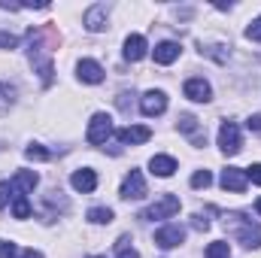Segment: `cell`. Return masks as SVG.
Here are the masks:
<instances>
[{"label": "cell", "instance_id": "1", "mask_svg": "<svg viewBox=\"0 0 261 258\" xmlns=\"http://www.w3.org/2000/svg\"><path fill=\"white\" fill-rule=\"evenodd\" d=\"M225 225L231 228V234L246 246V249H258L261 246V225H252V219L240 216V213H231L225 219Z\"/></svg>", "mask_w": 261, "mask_h": 258}, {"label": "cell", "instance_id": "2", "mask_svg": "<svg viewBox=\"0 0 261 258\" xmlns=\"http://www.w3.org/2000/svg\"><path fill=\"white\" fill-rule=\"evenodd\" d=\"M179 197L176 194H161L152 207H146L143 213H140V219H146V222H155V219H170V216H176L179 213Z\"/></svg>", "mask_w": 261, "mask_h": 258}, {"label": "cell", "instance_id": "3", "mask_svg": "<svg viewBox=\"0 0 261 258\" xmlns=\"http://www.w3.org/2000/svg\"><path fill=\"white\" fill-rule=\"evenodd\" d=\"M110 137H113V116H110V113H94L91 122H88L85 140H88L91 146H103Z\"/></svg>", "mask_w": 261, "mask_h": 258}, {"label": "cell", "instance_id": "4", "mask_svg": "<svg viewBox=\"0 0 261 258\" xmlns=\"http://www.w3.org/2000/svg\"><path fill=\"white\" fill-rule=\"evenodd\" d=\"M240 146H243V140H240V128H237L234 122H225V125L219 128V149H222L225 155H237Z\"/></svg>", "mask_w": 261, "mask_h": 258}, {"label": "cell", "instance_id": "5", "mask_svg": "<svg viewBox=\"0 0 261 258\" xmlns=\"http://www.w3.org/2000/svg\"><path fill=\"white\" fill-rule=\"evenodd\" d=\"M182 240H186V228L182 225H164V228L155 231V243L161 249H176Z\"/></svg>", "mask_w": 261, "mask_h": 258}, {"label": "cell", "instance_id": "6", "mask_svg": "<svg viewBox=\"0 0 261 258\" xmlns=\"http://www.w3.org/2000/svg\"><path fill=\"white\" fill-rule=\"evenodd\" d=\"M140 110H143V116H149V119L161 116V113L167 110V94H164V91H146V94L140 97Z\"/></svg>", "mask_w": 261, "mask_h": 258}, {"label": "cell", "instance_id": "7", "mask_svg": "<svg viewBox=\"0 0 261 258\" xmlns=\"http://www.w3.org/2000/svg\"><path fill=\"white\" fill-rule=\"evenodd\" d=\"M219 183H222V189H225V192H246L249 176H246V170H243V167H225Z\"/></svg>", "mask_w": 261, "mask_h": 258}, {"label": "cell", "instance_id": "8", "mask_svg": "<svg viewBox=\"0 0 261 258\" xmlns=\"http://www.w3.org/2000/svg\"><path fill=\"white\" fill-rule=\"evenodd\" d=\"M122 197L125 200H140V197H146V179H143V173L140 170H130L128 176H125V183H122Z\"/></svg>", "mask_w": 261, "mask_h": 258}, {"label": "cell", "instance_id": "9", "mask_svg": "<svg viewBox=\"0 0 261 258\" xmlns=\"http://www.w3.org/2000/svg\"><path fill=\"white\" fill-rule=\"evenodd\" d=\"M107 6L103 3H94V6H88L85 9V15H82V24H85V31H91V34H100L103 28H107Z\"/></svg>", "mask_w": 261, "mask_h": 258}, {"label": "cell", "instance_id": "10", "mask_svg": "<svg viewBox=\"0 0 261 258\" xmlns=\"http://www.w3.org/2000/svg\"><path fill=\"white\" fill-rule=\"evenodd\" d=\"M182 91H186V97L195 100V104H206V100H213V88H210V82L200 79V76L189 79V82L182 85Z\"/></svg>", "mask_w": 261, "mask_h": 258}, {"label": "cell", "instance_id": "11", "mask_svg": "<svg viewBox=\"0 0 261 258\" xmlns=\"http://www.w3.org/2000/svg\"><path fill=\"white\" fill-rule=\"evenodd\" d=\"M76 76L82 82H88V85H100L103 82V67L97 64V61H91V58H82L76 64Z\"/></svg>", "mask_w": 261, "mask_h": 258}, {"label": "cell", "instance_id": "12", "mask_svg": "<svg viewBox=\"0 0 261 258\" xmlns=\"http://www.w3.org/2000/svg\"><path fill=\"white\" fill-rule=\"evenodd\" d=\"M116 137H119V143H125V146H140V143H149V140H152V131L146 128V125H128L125 131H119Z\"/></svg>", "mask_w": 261, "mask_h": 258}, {"label": "cell", "instance_id": "13", "mask_svg": "<svg viewBox=\"0 0 261 258\" xmlns=\"http://www.w3.org/2000/svg\"><path fill=\"white\" fill-rule=\"evenodd\" d=\"M179 52H182V46H179V43L164 40V43H158V46L152 49V58H155V64H173V61L179 58Z\"/></svg>", "mask_w": 261, "mask_h": 258}, {"label": "cell", "instance_id": "14", "mask_svg": "<svg viewBox=\"0 0 261 258\" xmlns=\"http://www.w3.org/2000/svg\"><path fill=\"white\" fill-rule=\"evenodd\" d=\"M70 186L82 194L94 192V189H97V173H94L91 167H82V170H76V173L70 176Z\"/></svg>", "mask_w": 261, "mask_h": 258}, {"label": "cell", "instance_id": "15", "mask_svg": "<svg viewBox=\"0 0 261 258\" xmlns=\"http://www.w3.org/2000/svg\"><path fill=\"white\" fill-rule=\"evenodd\" d=\"M146 37L143 34H130L128 40H125V58L128 61H143L146 58Z\"/></svg>", "mask_w": 261, "mask_h": 258}, {"label": "cell", "instance_id": "16", "mask_svg": "<svg viewBox=\"0 0 261 258\" xmlns=\"http://www.w3.org/2000/svg\"><path fill=\"white\" fill-rule=\"evenodd\" d=\"M149 170L155 173V176H173L176 173V161L170 158V155H152V161H149Z\"/></svg>", "mask_w": 261, "mask_h": 258}, {"label": "cell", "instance_id": "17", "mask_svg": "<svg viewBox=\"0 0 261 258\" xmlns=\"http://www.w3.org/2000/svg\"><path fill=\"white\" fill-rule=\"evenodd\" d=\"M37 183H40V176H37L34 170H18L15 179H12V189H18V192L24 194V192H34Z\"/></svg>", "mask_w": 261, "mask_h": 258}, {"label": "cell", "instance_id": "18", "mask_svg": "<svg viewBox=\"0 0 261 258\" xmlns=\"http://www.w3.org/2000/svg\"><path fill=\"white\" fill-rule=\"evenodd\" d=\"M88 222H94V225H110V222H113V210H110V207H91V210H88Z\"/></svg>", "mask_w": 261, "mask_h": 258}, {"label": "cell", "instance_id": "19", "mask_svg": "<svg viewBox=\"0 0 261 258\" xmlns=\"http://www.w3.org/2000/svg\"><path fill=\"white\" fill-rule=\"evenodd\" d=\"M12 104H15V88L6 85V82H0V116H6Z\"/></svg>", "mask_w": 261, "mask_h": 258}, {"label": "cell", "instance_id": "20", "mask_svg": "<svg viewBox=\"0 0 261 258\" xmlns=\"http://www.w3.org/2000/svg\"><path fill=\"white\" fill-rule=\"evenodd\" d=\"M12 216H15V219H28V216H31V203H28V197L21 192L12 194Z\"/></svg>", "mask_w": 261, "mask_h": 258}, {"label": "cell", "instance_id": "21", "mask_svg": "<svg viewBox=\"0 0 261 258\" xmlns=\"http://www.w3.org/2000/svg\"><path fill=\"white\" fill-rule=\"evenodd\" d=\"M206 258H231V246L225 240H213L206 246Z\"/></svg>", "mask_w": 261, "mask_h": 258}, {"label": "cell", "instance_id": "22", "mask_svg": "<svg viewBox=\"0 0 261 258\" xmlns=\"http://www.w3.org/2000/svg\"><path fill=\"white\" fill-rule=\"evenodd\" d=\"M24 158H31V161H46V158H49V149L40 146V143H31V146L24 149Z\"/></svg>", "mask_w": 261, "mask_h": 258}, {"label": "cell", "instance_id": "23", "mask_svg": "<svg viewBox=\"0 0 261 258\" xmlns=\"http://www.w3.org/2000/svg\"><path fill=\"white\" fill-rule=\"evenodd\" d=\"M213 186V173L210 170H197L192 176V189H210Z\"/></svg>", "mask_w": 261, "mask_h": 258}, {"label": "cell", "instance_id": "24", "mask_svg": "<svg viewBox=\"0 0 261 258\" xmlns=\"http://www.w3.org/2000/svg\"><path fill=\"white\" fill-rule=\"evenodd\" d=\"M246 40H252V43H261V15L246 28Z\"/></svg>", "mask_w": 261, "mask_h": 258}, {"label": "cell", "instance_id": "25", "mask_svg": "<svg viewBox=\"0 0 261 258\" xmlns=\"http://www.w3.org/2000/svg\"><path fill=\"white\" fill-rule=\"evenodd\" d=\"M0 258H18V246L9 240H0Z\"/></svg>", "mask_w": 261, "mask_h": 258}, {"label": "cell", "instance_id": "26", "mask_svg": "<svg viewBox=\"0 0 261 258\" xmlns=\"http://www.w3.org/2000/svg\"><path fill=\"white\" fill-rule=\"evenodd\" d=\"M18 46V37L15 34H6V31H0V49H15Z\"/></svg>", "mask_w": 261, "mask_h": 258}, {"label": "cell", "instance_id": "27", "mask_svg": "<svg viewBox=\"0 0 261 258\" xmlns=\"http://www.w3.org/2000/svg\"><path fill=\"white\" fill-rule=\"evenodd\" d=\"M9 197H12V183H0V210L9 203Z\"/></svg>", "mask_w": 261, "mask_h": 258}, {"label": "cell", "instance_id": "28", "mask_svg": "<svg viewBox=\"0 0 261 258\" xmlns=\"http://www.w3.org/2000/svg\"><path fill=\"white\" fill-rule=\"evenodd\" d=\"M119 258H140V255H137V249H130V246H128V240H125V237L119 240Z\"/></svg>", "mask_w": 261, "mask_h": 258}, {"label": "cell", "instance_id": "29", "mask_svg": "<svg viewBox=\"0 0 261 258\" xmlns=\"http://www.w3.org/2000/svg\"><path fill=\"white\" fill-rule=\"evenodd\" d=\"M179 128H182V131H189V134H192V131L197 128V119H195V116H182V119H179Z\"/></svg>", "mask_w": 261, "mask_h": 258}, {"label": "cell", "instance_id": "30", "mask_svg": "<svg viewBox=\"0 0 261 258\" xmlns=\"http://www.w3.org/2000/svg\"><path fill=\"white\" fill-rule=\"evenodd\" d=\"M246 176H249V179H252L255 186H261V164H252V167L246 170Z\"/></svg>", "mask_w": 261, "mask_h": 258}, {"label": "cell", "instance_id": "31", "mask_svg": "<svg viewBox=\"0 0 261 258\" xmlns=\"http://www.w3.org/2000/svg\"><path fill=\"white\" fill-rule=\"evenodd\" d=\"M195 228H197V231H206V228H210V222H206L203 216H195Z\"/></svg>", "mask_w": 261, "mask_h": 258}, {"label": "cell", "instance_id": "32", "mask_svg": "<svg viewBox=\"0 0 261 258\" xmlns=\"http://www.w3.org/2000/svg\"><path fill=\"white\" fill-rule=\"evenodd\" d=\"M246 125H249V131H261V116H252Z\"/></svg>", "mask_w": 261, "mask_h": 258}, {"label": "cell", "instance_id": "33", "mask_svg": "<svg viewBox=\"0 0 261 258\" xmlns=\"http://www.w3.org/2000/svg\"><path fill=\"white\" fill-rule=\"evenodd\" d=\"M21 258H43V252H37V249H28V252H21Z\"/></svg>", "mask_w": 261, "mask_h": 258}, {"label": "cell", "instance_id": "34", "mask_svg": "<svg viewBox=\"0 0 261 258\" xmlns=\"http://www.w3.org/2000/svg\"><path fill=\"white\" fill-rule=\"evenodd\" d=\"M255 210H258V216H261V197H258V200H255Z\"/></svg>", "mask_w": 261, "mask_h": 258}, {"label": "cell", "instance_id": "35", "mask_svg": "<svg viewBox=\"0 0 261 258\" xmlns=\"http://www.w3.org/2000/svg\"><path fill=\"white\" fill-rule=\"evenodd\" d=\"M91 258H103V255H91Z\"/></svg>", "mask_w": 261, "mask_h": 258}]
</instances>
